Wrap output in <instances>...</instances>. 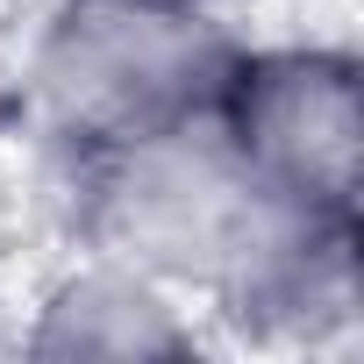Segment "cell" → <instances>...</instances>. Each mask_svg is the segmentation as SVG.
<instances>
[{
  "mask_svg": "<svg viewBox=\"0 0 364 364\" xmlns=\"http://www.w3.org/2000/svg\"><path fill=\"white\" fill-rule=\"evenodd\" d=\"M215 321L243 343H293L314 350L343 336L364 307L357 286V208H300V200H250L229 229L222 257L200 279Z\"/></svg>",
  "mask_w": 364,
  "mask_h": 364,
  "instance_id": "4",
  "label": "cell"
},
{
  "mask_svg": "<svg viewBox=\"0 0 364 364\" xmlns=\"http://www.w3.org/2000/svg\"><path fill=\"white\" fill-rule=\"evenodd\" d=\"M129 8H171V15H215L222 0H129Z\"/></svg>",
  "mask_w": 364,
  "mask_h": 364,
  "instance_id": "6",
  "label": "cell"
},
{
  "mask_svg": "<svg viewBox=\"0 0 364 364\" xmlns=\"http://www.w3.org/2000/svg\"><path fill=\"white\" fill-rule=\"evenodd\" d=\"M215 129L236 171L264 200L300 208H357L364 164V79L357 58L336 43H279L236 50Z\"/></svg>",
  "mask_w": 364,
  "mask_h": 364,
  "instance_id": "3",
  "label": "cell"
},
{
  "mask_svg": "<svg viewBox=\"0 0 364 364\" xmlns=\"http://www.w3.org/2000/svg\"><path fill=\"white\" fill-rule=\"evenodd\" d=\"M72 186H79V236L86 250L129 257L178 293H200L208 264L222 257L229 229L257 200V186L236 171L215 114L164 129L114 150H72Z\"/></svg>",
  "mask_w": 364,
  "mask_h": 364,
  "instance_id": "2",
  "label": "cell"
},
{
  "mask_svg": "<svg viewBox=\"0 0 364 364\" xmlns=\"http://www.w3.org/2000/svg\"><path fill=\"white\" fill-rule=\"evenodd\" d=\"M22 350L29 357H65V364H86V357L150 364V357H193L200 328H193L171 279L93 250V257H79L72 272H58L43 286V300L22 328Z\"/></svg>",
  "mask_w": 364,
  "mask_h": 364,
  "instance_id": "5",
  "label": "cell"
},
{
  "mask_svg": "<svg viewBox=\"0 0 364 364\" xmlns=\"http://www.w3.org/2000/svg\"><path fill=\"white\" fill-rule=\"evenodd\" d=\"M236 50L243 43L222 36L215 15L129 8V0H58L29 50L22 100L43 122V136L65 143V157L114 150V143L208 122Z\"/></svg>",
  "mask_w": 364,
  "mask_h": 364,
  "instance_id": "1",
  "label": "cell"
}]
</instances>
